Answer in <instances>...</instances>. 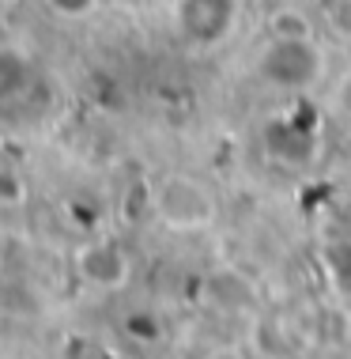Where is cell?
<instances>
[{
    "mask_svg": "<svg viewBox=\"0 0 351 359\" xmlns=\"http://www.w3.org/2000/svg\"><path fill=\"white\" fill-rule=\"evenodd\" d=\"M325 57L314 46V38H272L257 57L261 80L280 91H306L321 80Z\"/></svg>",
    "mask_w": 351,
    "mask_h": 359,
    "instance_id": "obj_1",
    "label": "cell"
},
{
    "mask_svg": "<svg viewBox=\"0 0 351 359\" xmlns=\"http://www.w3.org/2000/svg\"><path fill=\"white\" fill-rule=\"evenodd\" d=\"M216 193L189 174H170L155 189V212L170 231H200L216 219Z\"/></svg>",
    "mask_w": 351,
    "mask_h": 359,
    "instance_id": "obj_2",
    "label": "cell"
},
{
    "mask_svg": "<svg viewBox=\"0 0 351 359\" xmlns=\"http://www.w3.org/2000/svg\"><path fill=\"white\" fill-rule=\"evenodd\" d=\"M238 4L234 0H178V31L193 46H216L230 34Z\"/></svg>",
    "mask_w": 351,
    "mask_h": 359,
    "instance_id": "obj_3",
    "label": "cell"
},
{
    "mask_svg": "<svg viewBox=\"0 0 351 359\" xmlns=\"http://www.w3.org/2000/svg\"><path fill=\"white\" fill-rule=\"evenodd\" d=\"M76 273L91 287L113 291L132 276V261L117 242H87L80 254H76Z\"/></svg>",
    "mask_w": 351,
    "mask_h": 359,
    "instance_id": "obj_4",
    "label": "cell"
},
{
    "mask_svg": "<svg viewBox=\"0 0 351 359\" xmlns=\"http://www.w3.org/2000/svg\"><path fill=\"white\" fill-rule=\"evenodd\" d=\"M265 144L268 151L276 155L280 163H287V167H302V163L314 159V129H306V125H291V121H272L268 133H265Z\"/></svg>",
    "mask_w": 351,
    "mask_h": 359,
    "instance_id": "obj_5",
    "label": "cell"
},
{
    "mask_svg": "<svg viewBox=\"0 0 351 359\" xmlns=\"http://www.w3.org/2000/svg\"><path fill=\"white\" fill-rule=\"evenodd\" d=\"M34 61L23 46H0V106L19 102L34 87Z\"/></svg>",
    "mask_w": 351,
    "mask_h": 359,
    "instance_id": "obj_6",
    "label": "cell"
},
{
    "mask_svg": "<svg viewBox=\"0 0 351 359\" xmlns=\"http://www.w3.org/2000/svg\"><path fill=\"white\" fill-rule=\"evenodd\" d=\"M268 31H272V38H314L310 19L302 15L298 8H280V12L268 19Z\"/></svg>",
    "mask_w": 351,
    "mask_h": 359,
    "instance_id": "obj_7",
    "label": "cell"
},
{
    "mask_svg": "<svg viewBox=\"0 0 351 359\" xmlns=\"http://www.w3.org/2000/svg\"><path fill=\"white\" fill-rule=\"evenodd\" d=\"M325 265H329V273L336 276V287L351 295V246H347V242L325 250Z\"/></svg>",
    "mask_w": 351,
    "mask_h": 359,
    "instance_id": "obj_8",
    "label": "cell"
},
{
    "mask_svg": "<svg viewBox=\"0 0 351 359\" xmlns=\"http://www.w3.org/2000/svg\"><path fill=\"white\" fill-rule=\"evenodd\" d=\"M46 12L57 15V19H68V23H76V19H87L99 8V0H42Z\"/></svg>",
    "mask_w": 351,
    "mask_h": 359,
    "instance_id": "obj_9",
    "label": "cell"
},
{
    "mask_svg": "<svg viewBox=\"0 0 351 359\" xmlns=\"http://www.w3.org/2000/svg\"><path fill=\"white\" fill-rule=\"evenodd\" d=\"M321 8H325V23L351 42V0H325Z\"/></svg>",
    "mask_w": 351,
    "mask_h": 359,
    "instance_id": "obj_10",
    "label": "cell"
},
{
    "mask_svg": "<svg viewBox=\"0 0 351 359\" xmlns=\"http://www.w3.org/2000/svg\"><path fill=\"white\" fill-rule=\"evenodd\" d=\"M23 197H27L23 178L12 174V170H0V205H19Z\"/></svg>",
    "mask_w": 351,
    "mask_h": 359,
    "instance_id": "obj_11",
    "label": "cell"
},
{
    "mask_svg": "<svg viewBox=\"0 0 351 359\" xmlns=\"http://www.w3.org/2000/svg\"><path fill=\"white\" fill-rule=\"evenodd\" d=\"M336 99H340V106L351 114V72L344 76V83H340V91H336Z\"/></svg>",
    "mask_w": 351,
    "mask_h": 359,
    "instance_id": "obj_12",
    "label": "cell"
},
{
    "mask_svg": "<svg viewBox=\"0 0 351 359\" xmlns=\"http://www.w3.org/2000/svg\"><path fill=\"white\" fill-rule=\"evenodd\" d=\"M212 359H238L234 352H219V355H212Z\"/></svg>",
    "mask_w": 351,
    "mask_h": 359,
    "instance_id": "obj_13",
    "label": "cell"
}]
</instances>
